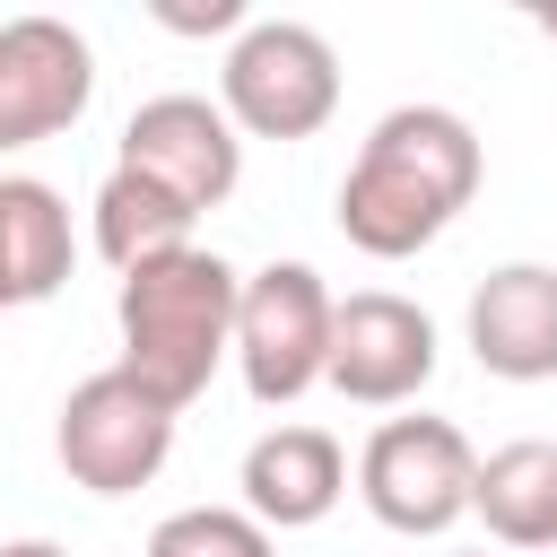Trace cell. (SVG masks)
<instances>
[{"instance_id": "1", "label": "cell", "mask_w": 557, "mask_h": 557, "mask_svg": "<svg viewBox=\"0 0 557 557\" xmlns=\"http://www.w3.org/2000/svg\"><path fill=\"white\" fill-rule=\"evenodd\" d=\"M479 174L487 148L453 104H392L339 174V235L366 261H409L479 200Z\"/></svg>"}, {"instance_id": "2", "label": "cell", "mask_w": 557, "mask_h": 557, "mask_svg": "<svg viewBox=\"0 0 557 557\" xmlns=\"http://www.w3.org/2000/svg\"><path fill=\"white\" fill-rule=\"evenodd\" d=\"M235 296L244 270L209 244H183L165 261H139L113 287V322H122V374H139L165 409H191L209 392V374L235 357Z\"/></svg>"}, {"instance_id": "3", "label": "cell", "mask_w": 557, "mask_h": 557, "mask_svg": "<svg viewBox=\"0 0 557 557\" xmlns=\"http://www.w3.org/2000/svg\"><path fill=\"white\" fill-rule=\"evenodd\" d=\"M218 104L244 139H313L339 113V52L305 17H252L218 61Z\"/></svg>"}, {"instance_id": "4", "label": "cell", "mask_w": 557, "mask_h": 557, "mask_svg": "<svg viewBox=\"0 0 557 557\" xmlns=\"http://www.w3.org/2000/svg\"><path fill=\"white\" fill-rule=\"evenodd\" d=\"M331 322H339V296L322 287L313 261H261L235 296V374H244V392L261 409L305 400L331 374Z\"/></svg>"}, {"instance_id": "5", "label": "cell", "mask_w": 557, "mask_h": 557, "mask_svg": "<svg viewBox=\"0 0 557 557\" xmlns=\"http://www.w3.org/2000/svg\"><path fill=\"white\" fill-rule=\"evenodd\" d=\"M470 487H479V453L453 418H383L357 453V496L400 540H444L470 513Z\"/></svg>"}, {"instance_id": "6", "label": "cell", "mask_w": 557, "mask_h": 557, "mask_svg": "<svg viewBox=\"0 0 557 557\" xmlns=\"http://www.w3.org/2000/svg\"><path fill=\"white\" fill-rule=\"evenodd\" d=\"M174 418H183V409H165L139 374L96 366L87 383H70L61 426H52V453H61V470H70L87 496H131V487H148V479L165 470Z\"/></svg>"}, {"instance_id": "7", "label": "cell", "mask_w": 557, "mask_h": 557, "mask_svg": "<svg viewBox=\"0 0 557 557\" xmlns=\"http://www.w3.org/2000/svg\"><path fill=\"white\" fill-rule=\"evenodd\" d=\"M113 165L165 183L183 209L209 218V209L235 200V183H244V131H235L226 104H209V96H148V104L122 122V157H113Z\"/></svg>"}, {"instance_id": "8", "label": "cell", "mask_w": 557, "mask_h": 557, "mask_svg": "<svg viewBox=\"0 0 557 557\" xmlns=\"http://www.w3.org/2000/svg\"><path fill=\"white\" fill-rule=\"evenodd\" d=\"M339 400L357 409H400L435 383V322L426 305L392 296V287H357L339 296V322H331V374H322Z\"/></svg>"}, {"instance_id": "9", "label": "cell", "mask_w": 557, "mask_h": 557, "mask_svg": "<svg viewBox=\"0 0 557 557\" xmlns=\"http://www.w3.org/2000/svg\"><path fill=\"white\" fill-rule=\"evenodd\" d=\"M96 96V52L70 17H0V157L61 139Z\"/></svg>"}, {"instance_id": "10", "label": "cell", "mask_w": 557, "mask_h": 557, "mask_svg": "<svg viewBox=\"0 0 557 557\" xmlns=\"http://www.w3.org/2000/svg\"><path fill=\"white\" fill-rule=\"evenodd\" d=\"M470 357L496 383H548L557 374V270L548 261H505L470 287Z\"/></svg>"}, {"instance_id": "11", "label": "cell", "mask_w": 557, "mask_h": 557, "mask_svg": "<svg viewBox=\"0 0 557 557\" xmlns=\"http://www.w3.org/2000/svg\"><path fill=\"white\" fill-rule=\"evenodd\" d=\"M235 487H244V513L261 531H313L348 496V453L331 426H270L244 444Z\"/></svg>"}, {"instance_id": "12", "label": "cell", "mask_w": 557, "mask_h": 557, "mask_svg": "<svg viewBox=\"0 0 557 557\" xmlns=\"http://www.w3.org/2000/svg\"><path fill=\"white\" fill-rule=\"evenodd\" d=\"M70 261H78V235H70L61 191L35 174H0V313L61 296Z\"/></svg>"}, {"instance_id": "13", "label": "cell", "mask_w": 557, "mask_h": 557, "mask_svg": "<svg viewBox=\"0 0 557 557\" xmlns=\"http://www.w3.org/2000/svg\"><path fill=\"white\" fill-rule=\"evenodd\" d=\"M470 513L487 522L496 548H557V444L548 435H513L496 453H479V487Z\"/></svg>"}, {"instance_id": "14", "label": "cell", "mask_w": 557, "mask_h": 557, "mask_svg": "<svg viewBox=\"0 0 557 557\" xmlns=\"http://www.w3.org/2000/svg\"><path fill=\"white\" fill-rule=\"evenodd\" d=\"M191 226H200V209H183L165 183L131 174V165H113V174L96 183V252H104L122 278H131L139 261L183 252V244H191Z\"/></svg>"}, {"instance_id": "15", "label": "cell", "mask_w": 557, "mask_h": 557, "mask_svg": "<svg viewBox=\"0 0 557 557\" xmlns=\"http://www.w3.org/2000/svg\"><path fill=\"white\" fill-rule=\"evenodd\" d=\"M148 557H278V531H261L244 505H183L148 531Z\"/></svg>"}, {"instance_id": "16", "label": "cell", "mask_w": 557, "mask_h": 557, "mask_svg": "<svg viewBox=\"0 0 557 557\" xmlns=\"http://www.w3.org/2000/svg\"><path fill=\"white\" fill-rule=\"evenodd\" d=\"M157 17H165L174 35H226V26L244 35V26H252V17H244V0H209V9H157Z\"/></svg>"}, {"instance_id": "17", "label": "cell", "mask_w": 557, "mask_h": 557, "mask_svg": "<svg viewBox=\"0 0 557 557\" xmlns=\"http://www.w3.org/2000/svg\"><path fill=\"white\" fill-rule=\"evenodd\" d=\"M0 557H70V548H61V540H9Z\"/></svg>"}, {"instance_id": "18", "label": "cell", "mask_w": 557, "mask_h": 557, "mask_svg": "<svg viewBox=\"0 0 557 557\" xmlns=\"http://www.w3.org/2000/svg\"><path fill=\"white\" fill-rule=\"evenodd\" d=\"M531 26H540V35H548V44H557V9H531Z\"/></svg>"}, {"instance_id": "19", "label": "cell", "mask_w": 557, "mask_h": 557, "mask_svg": "<svg viewBox=\"0 0 557 557\" xmlns=\"http://www.w3.org/2000/svg\"><path fill=\"white\" fill-rule=\"evenodd\" d=\"M479 557H487V548H479Z\"/></svg>"}]
</instances>
